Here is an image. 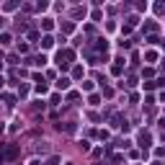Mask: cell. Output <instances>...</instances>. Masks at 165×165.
Instances as JSON below:
<instances>
[{"label":"cell","mask_w":165,"mask_h":165,"mask_svg":"<svg viewBox=\"0 0 165 165\" xmlns=\"http://www.w3.org/2000/svg\"><path fill=\"white\" fill-rule=\"evenodd\" d=\"M57 88L67 90V88H70V77H60V80H57Z\"/></svg>","instance_id":"2"},{"label":"cell","mask_w":165,"mask_h":165,"mask_svg":"<svg viewBox=\"0 0 165 165\" xmlns=\"http://www.w3.org/2000/svg\"><path fill=\"white\" fill-rule=\"evenodd\" d=\"M0 88H3V77H0Z\"/></svg>","instance_id":"6"},{"label":"cell","mask_w":165,"mask_h":165,"mask_svg":"<svg viewBox=\"0 0 165 165\" xmlns=\"http://www.w3.org/2000/svg\"><path fill=\"white\" fill-rule=\"evenodd\" d=\"M72 52H70V49H64V52H60V54H57V62H60V64H70V60H72Z\"/></svg>","instance_id":"1"},{"label":"cell","mask_w":165,"mask_h":165,"mask_svg":"<svg viewBox=\"0 0 165 165\" xmlns=\"http://www.w3.org/2000/svg\"><path fill=\"white\" fill-rule=\"evenodd\" d=\"M0 28H3V18H0Z\"/></svg>","instance_id":"7"},{"label":"cell","mask_w":165,"mask_h":165,"mask_svg":"<svg viewBox=\"0 0 165 165\" xmlns=\"http://www.w3.org/2000/svg\"><path fill=\"white\" fill-rule=\"evenodd\" d=\"M41 47H44V49L54 47V39H52V36H44V39H41Z\"/></svg>","instance_id":"3"},{"label":"cell","mask_w":165,"mask_h":165,"mask_svg":"<svg viewBox=\"0 0 165 165\" xmlns=\"http://www.w3.org/2000/svg\"><path fill=\"white\" fill-rule=\"evenodd\" d=\"M155 10H157V13H165V3H157V5H155Z\"/></svg>","instance_id":"4"},{"label":"cell","mask_w":165,"mask_h":165,"mask_svg":"<svg viewBox=\"0 0 165 165\" xmlns=\"http://www.w3.org/2000/svg\"><path fill=\"white\" fill-rule=\"evenodd\" d=\"M57 163H60V157H52V160H49L47 165H57Z\"/></svg>","instance_id":"5"}]
</instances>
